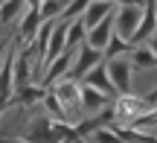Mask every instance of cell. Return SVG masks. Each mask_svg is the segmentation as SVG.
<instances>
[{
  "label": "cell",
  "instance_id": "cb8c5ba5",
  "mask_svg": "<svg viewBox=\"0 0 157 143\" xmlns=\"http://www.w3.org/2000/svg\"><path fill=\"white\" fill-rule=\"evenodd\" d=\"M6 108H9V99H3V97H0V114H3Z\"/></svg>",
  "mask_w": 157,
  "mask_h": 143
},
{
  "label": "cell",
  "instance_id": "30bf717a",
  "mask_svg": "<svg viewBox=\"0 0 157 143\" xmlns=\"http://www.w3.org/2000/svg\"><path fill=\"white\" fill-rule=\"evenodd\" d=\"M111 12H113V3H111V0H93V3H87V9H84L82 23L87 29H93L96 23H99L105 15H111Z\"/></svg>",
  "mask_w": 157,
  "mask_h": 143
},
{
  "label": "cell",
  "instance_id": "9a60e30c",
  "mask_svg": "<svg viewBox=\"0 0 157 143\" xmlns=\"http://www.w3.org/2000/svg\"><path fill=\"white\" fill-rule=\"evenodd\" d=\"M38 26H41V12H38V6H29V12H26V18H23V23H21V38H35L38 35Z\"/></svg>",
  "mask_w": 157,
  "mask_h": 143
},
{
  "label": "cell",
  "instance_id": "5bb4252c",
  "mask_svg": "<svg viewBox=\"0 0 157 143\" xmlns=\"http://www.w3.org/2000/svg\"><path fill=\"white\" fill-rule=\"evenodd\" d=\"M23 140H52V123H50V117H35Z\"/></svg>",
  "mask_w": 157,
  "mask_h": 143
},
{
  "label": "cell",
  "instance_id": "7a4b0ae2",
  "mask_svg": "<svg viewBox=\"0 0 157 143\" xmlns=\"http://www.w3.org/2000/svg\"><path fill=\"white\" fill-rule=\"evenodd\" d=\"M105 62V70H108V79L113 82L117 93H131V62L125 56H113V58H102Z\"/></svg>",
  "mask_w": 157,
  "mask_h": 143
},
{
  "label": "cell",
  "instance_id": "ba28073f",
  "mask_svg": "<svg viewBox=\"0 0 157 143\" xmlns=\"http://www.w3.org/2000/svg\"><path fill=\"white\" fill-rule=\"evenodd\" d=\"M73 53H76V47H64V53H61L58 58H52V62H50V70L41 76V85H44V88L52 85V82H56L58 76H61L64 70L70 67V62H73Z\"/></svg>",
  "mask_w": 157,
  "mask_h": 143
},
{
  "label": "cell",
  "instance_id": "277c9868",
  "mask_svg": "<svg viewBox=\"0 0 157 143\" xmlns=\"http://www.w3.org/2000/svg\"><path fill=\"white\" fill-rule=\"evenodd\" d=\"M143 18V6H119V12H113V26H117V35L122 41H131L137 23Z\"/></svg>",
  "mask_w": 157,
  "mask_h": 143
},
{
  "label": "cell",
  "instance_id": "7402d4cb",
  "mask_svg": "<svg viewBox=\"0 0 157 143\" xmlns=\"http://www.w3.org/2000/svg\"><path fill=\"white\" fill-rule=\"evenodd\" d=\"M87 3H90V0H70V3H67V9L61 12V18H64V21H73L76 15H82V12L87 9Z\"/></svg>",
  "mask_w": 157,
  "mask_h": 143
},
{
  "label": "cell",
  "instance_id": "ffe728a7",
  "mask_svg": "<svg viewBox=\"0 0 157 143\" xmlns=\"http://www.w3.org/2000/svg\"><path fill=\"white\" fill-rule=\"evenodd\" d=\"M67 3L70 0H41V18H56L58 12H64L67 9Z\"/></svg>",
  "mask_w": 157,
  "mask_h": 143
},
{
  "label": "cell",
  "instance_id": "9c48e42d",
  "mask_svg": "<svg viewBox=\"0 0 157 143\" xmlns=\"http://www.w3.org/2000/svg\"><path fill=\"white\" fill-rule=\"evenodd\" d=\"M151 32H154V0H146V3H143V18H140V23H137L134 35H131V41L140 44V41H146Z\"/></svg>",
  "mask_w": 157,
  "mask_h": 143
},
{
  "label": "cell",
  "instance_id": "44dd1931",
  "mask_svg": "<svg viewBox=\"0 0 157 143\" xmlns=\"http://www.w3.org/2000/svg\"><path fill=\"white\" fill-rule=\"evenodd\" d=\"M128 62L137 64V67H154V53L148 50V47H140V50H134V56H131Z\"/></svg>",
  "mask_w": 157,
  "mask_h": 143
},
{
  "label": "cell",
  "instance_id": "2e32d148",
  "mask_svg": "<svg viewBox=\"0 0 157 143\" xmlns=\"http://www.w3.org/2000/svg\"><path fill=\"white\" fill-rule=\"evenodd\" d=\"M23 9H26V0H6V3L0 6V26H6V23L17 21Z\"/></svg>",
  "mask_w": 157,
  "mask_h": 143
},
{
  "label": "cell",
  "instance_id": "e0dca14e",
  "mask_svg": "<svg viewBox=\"0 0 157 143\" xmlns=\"http://www.w3.org/2000/svg\"><path fill=\"white\" fill-rule=\"evenodd\" d=\"M58 137H61V140H67V143H76V140H82V137H78V132H76L73 126H67L64 120L52 123V140H58Z\"/></svg>",
  "mask_w": 157,
  "mask_h": 143
},
{
  "label": "cell",
  "instance_id": "4fadbf2b",
  "mask_svg": "<svg viewBox=\"0 0 157 143\" xmlns=\"http://www.w3.org/2000/svg\"><path fill=\"white\" fill-rule=\"evenodd\" d=\"M44 93H47L44 85H38V88H32V85L15 88V99H9V105H35V102L44 99Z\"/></svg>",
  "mask_w": 157,
  "mask_h": 143
},
{
  "label": "cell",
  "instance_id": "8fae6325",
  "mask_svg": "<svg viewBox=\"0 0 157 143\" xmlns=\"http://www.w3.org/2000/svg\"><path fill=\"white\" fill-rule=\"evenodd\" d=\"M102 105H108L105 93H99L96 88H90V85L78 88V108H82L84 114H87V111H99Z\"/></svg>",
  "mask_w": 157,
  "mask_h": 143
},
{
  "label": "cell",
  "instance_id": "d6986e66",
  "mask_svg": "<svg viewBox=\"0 0 157 143\" xmlns=\"http://www.w3.org/2000/svg\"><path fill=\"white\" fill-rule=\"evenodd\" d=\"M44 105H47V111H50L52 117H58V120H67V108L58 102V97H56L52 91H47V93H44Z\"/></svg>",
  "mask_w": 157,
  "mask_h": 143
},
{
  "label": "cell",
  "instance_id": "ac0fdd59",
  "mask_svg": "<svg viewBox=\"0 0 157 143\" xmlns=\"http://www.w3.org/2000/svg\"><path fill=\"white\" fill-rule=\"evenodd\" d=\"M84 38V23H82V18H73V21H70V26H67V38H64V47H76L78 41Z\"/></svg>",
  "mask_w": 157,
  "mask_h": 143
},
{
  "label": "cell",
  "instance_id": "52a82bcc",
  "mask_svg": "<svg viewBox=\"0 0 157 143\" xmlns=\"http://www.w3.org/2000/svg\"><path fill=\"white\" fill-rule=\"evenodd\" d=\"M111 32H113V12H111V15H105V18H102V21L87 32V44L93 47V50H105Z\"/></svg>",
  "mask_w": 157,
  "mask_h": 143
},
{
  "label": "cell",
  "instance_id": "5b68a950",
  "mask_svg": "<svg viewBox=\"0 0 157 143\" xmlns=\"http://www.w3.org/2000/svg\"><path fill=\"white\" fill-rule=\"evenodd\" d=\"M84 85H90V88H96L99 93H105V99H108V102H113V99L119 97V93H117V88H113V82L108 79L105 62H96L93 67L84 73Z\"/></svg>",
  "mask_w": 157,
  "mask_h": 143
},
{
  "label": "cell",
  "instance_id": "6da1fadb",
  "mask_svg": "<svg viewBox=\"0 0 157 143\" xmlns=\"http://www.w3.org/2000/svg\"><path fill=\"white\" fill-rule=\"evenodd\" d=\"M113 120H122V117H140V114H146V111H154V105H157V97H146V99H137L134 93H122V97H117L113 99Z\"/></svg>",
  "mask_w": 157,
  "mask_h": 143
},
{
  "label": "cell",
  "instance_id": "603a6c76",
  "mask_svg": "<svg viewBox=\"0 0 157 143\" xmlns=\"http://www.w3.org/2000/svg\"><path fill=\"white\" fill-rule=\"evenodd\" d=\"M111 3H119V6H143L146 0H111Z\"/></svg>",
  "mask_w": 157,
  "mask_h": 143
},
{
  "label": "cell",
  "instance_id": "8992f818",
  "mask_svg": "<svg viewBox=\"0 0 157 143\" xmlns=\"http://www.w3.org/2000/svg\"><path fill=\"white\" fill-rule=\"evenodd\" d=\"M50 91L58 97V102H61L64 108L76 111V114L82 111V108H78V85H76L73 79H61V82L56 79V88H50Z\"/></svg>",
  "mask_w": 157,
  "mask_h": 143
},
{
  "label": "cell",
  "instance_id": "484cf974",
  "mask_svg": "<svg viewBox=\"0 0 157 143\" xmlns=\"http://www.w3.org/2000/svg\"><path fill=\"white\" fill-rule=\"evenodd\" d=\"M0 29H3V26H0Z\"/></svg>",
  "mask_w": 157,
  "mask_h": 143
},
{
  "label": "cell",
  "instance_id": "3957f363",
  "mask_svg": "<svg viewBox=\"0 0 157 143\" xmlns=\"http://www.w3.org/2000/svg\"><path fill=\"white\" fill-rule=\"evenodd\" d=\"M73 56H76V62L70 64V70H64V73H67V79H73V82L82 79V76L87 73L96 62H102V50H93L90 44H82V41L76 44V53H73Z\"/></svg>",
  "mask_w": 157,
  "mask_h": 143
},
{
  "label": "cell",
  "instance_id": "d4e9b609",
  "mask_svg": "<svg viewBox=\"0 0 157 143\" xmlns=\"http://www.w3.org/2000/svg\"><path fill=\"white\" fill-rule=\"evenodd\" d=\"M26 6H38L41 9V0H26Z\"/></svg>",
  "mask_w": 157,
  "mask_h": 143
},
{
  "label": "cell",
  "instance_id": "7c38bea8",
  "mask_svg": "<svg viewBox=\"0 0 157 143\" xmlns=\"http://www.w3.org/2000/svg\"><path fill=\"white\" fill-rule=\"evenodd\" d=\"M12 70H15V47H6V62L0 67V97L12 99Z\"/></svg>",
  "mask_w": 157,
  "mask_h": 143
}]
</instances>
